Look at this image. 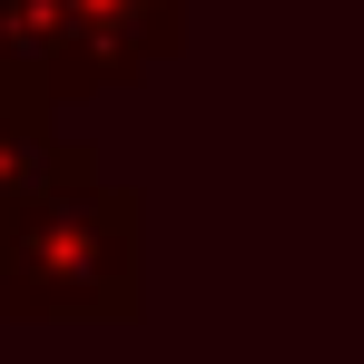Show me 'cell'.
<instances>
[{
    "label": "cell",
    "instance_id": "3",
    "mask_svg": "<svg viewBox=\"0 0 364 364\" xmlns=\"http://www.w3.org/2000/svg\"><path fill=\"white\" fill-rule=\"evenodd\" d=\"M50 109H60V99H40L20 69H0V217H10L20 197H40V187L89 178V168H99L79 138H60V119H50Z\"/></svg>",
    "mask_w": 364,
    "mask_h": 364
},
{
    "label": "cell",
    "instance_id": "1",
    "mask_svg": "<svg viewBox=\"0 0 364 364\" xmlns=\"http://www.w3.org/2000/svg\"><path fill=\"white\" fill-rule=\"evenodd\" d=\"M0 315L10 325H128L138 315V187L109 168L60 178L0 217Z\"/></svg>",
    "mask_w": 364,
    "mask_h": 364
},
{
    "label": "cell",
    "instance_id": "2",
    "mask_svg": "<svg viewBox=\"0 0 364 364\" xmlns=\"http://www.w3.org/2000/svg\"><path fill=\"white\" fill-rule=\"evenodd\" d=\"M178 50V0H0V69L40 99L128 89Z\"/></svg>",
    "mask_w": 364,
    "mask_h": 364
}]
</instances>
